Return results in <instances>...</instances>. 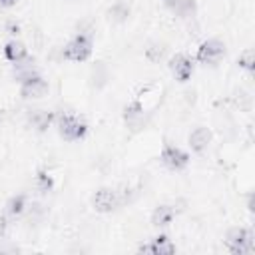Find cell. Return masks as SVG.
Wrapping results in <instances>:
<instances>
[{
  "mask_svg": "<svg viewBox=\"0 0 255 255\" xmlns=\"http://www.w3.org/2000/svg\"><path fill=\"white\" fill-rule=\"evenodd\" d=\"M92 48H94V42H92V36L86 34V32H80L76 34L64 48V58L68 62H86L90 56H92Z\"/></svg>",
  "mask_w": 255,
  "mask_h": 255,
  "instance_id": "obj_1",
  "label": "cell"
},
{
  "mask_svg": "<svg viewBox=\"0 0 255 255\" xmlns=\"http://www.w3.org/2000/svg\"><path fill=\"white\" fill-rule=\"evenodd\" d=\"M56 122H58V131H60V135H62L64 139H68V141L82 139V137L88 133V124H86L82 118L74 116V114H60V116L56 118Z\"/></svg>",
  "mask_w": 255,
  "mask_h": 255,
  "instance_id": "obj_2",
  "label": "cell"
},
{
  "mask_svg": "<svg viewBox=\"0 0 255 255\" xmlns=\"http://www.w3.org/2000/svg\"><path fill=\"white\" fill-rule=\"evenodd\" d=\"M225 245L233 255L253 253V233L247 227H231L225 235Z\"/></svg>",
  "mask_w": 255,
  "mask_h": 255,
  "instance_id": "obj_3",
  "label": "cell"
},
{
  "mask_svg": "<svg viewBox=\"0 0 255 255\" xmlns=\"http://www.w3.org/2000/svg\"><path fill=\"white\" fill-rule=\"evenodd\" d=\"M223 54H225V46H223V42H221V40H217V38H211V40H205V42L197 48L195 58H197V62H199V64L215 66V64H219V62H221Z\"/></svg>",
  "mask_w": 255,
  "mask_h": 255,
  "instance_id": "obj_4",
  "label": "cell"
},
{
  "mask_svg": "<svg viewBox=\"0 0 255 255\" xmlns=\"http://www.w3.org/2000/svg\"><path fill=\"white\" fill-rule=\"evenodd\" d=\"M159 159H161V163H163L167 169H171V171H179V169H183V167L189 163V155H187L181 147H177V145H173V143H165V145H163Z\"/></svg>",
  "mask_w": 255,
  "mask_h": 255,
  "instance_id": "obj_5",
  "label": "cell"
},
{
  "mask_svg": "<svg viewBox=\"0 0 255 255\" xmlns=\"http://www.w3.org/2000/svg\"><path fill=\"white\" fill-rule=\"evenodd\" d=\"M46 92H48V82L38 72L20 82V96L26 100L42 98V96H46Z\"/></svg>",
  "mask_w": 255,
  "mask_h": 255,
  "instance_id": "obj_6",
  "label": "cell"
},
{
  "mask_svg": "<svg viewBox=\"0 0 255 255\" xmlns=\"http://www.w3.org/2000/svg\"><path fill=\"white\" fill-rule=\"evenodd\" d=\"M118 203H120L118 191H114V189H110V187L98 189V191L94 193V197H92V205H94V209L100 211V213H108V211L116 209Z\"/></svg>",
  "mask_w": 255,
  "mask_h": 255,
  "instance_id": "obj_7",
  "label": "cell"
},
{
  "mask_svg": "<svg viewBox=\"0 0 255 255\" xmlns=\"http://www.w3.org/2000/svg\"><path fill=\"white\" fill-rule=\"evenodd\" d=\"M124 122L128 124V128L131 131H137L139 128H143V124H145V112H143V104L139 100H133V102H129L124 108Z\"/></svg>",
  "mask_w": 255,
  "mask_h": 255,
  "instance_id": "obj_8",
  "label": "cell"
},
{
  "mask_svg": "<svg viewBox=\"0 0 255 255\" xmlns=\"http://www.w3.org/2000/svg\"><path fill=\"white\" fill-rule=\"evenodd\" d=\"M137 251H139V253H151V255H171V253H175V245L171 243V239H169L167 235L159 233V235H155L149 243L139 245Z\"/></svg>",
  "mask_w": 255,
  "mask_h": 255,
  "instance_id": "obj_9",
  "label": "cell"
},
{
  "mask_svg": "<svg viewBox=\"0 0 255 255\" xmlns=\"http://www.w3.org/2000/svg\"><path fill=\"white\" fill-rule=\"evenodd\" d=\"M169 70L179 82H187L193 74V60L185 54H175L169 58Z\"/></svg>",
  "mask_w": 255,
  "mask_h": 255,
  "instance_id": "obj_10",
  "label": "cell"
},
{
  "mask_svg": "<svg viewBox=\"0 0 255 255\" xmlns=\"http://www.w3.org/2000/svg\"><path fill=\"white\" fill-rule=\"evenodd\" d=\"M211 131L207 129V128H203V126H199V128H195L191 133H189V147L195 151V153H203V151H207V147H209V143H211Z\"/></svg>",
  "mask_w": 255,
  "mask_h": 255,
  "instance_id": "obj_11",
  "label": "cell"
},
{
  "mask_svg": "<svg viewBox=\"0 0 255 255\" xmlns=\"http://www.w3.org/2000/svg\"><path fill=\"white\" fill-rule=\"evenodd\" d=\"M28 122L36 131H46L56 122V116L48 110H34L28 114Z\"/></svg>",
  "mask_w": 255,
  "mask_h": 255,
  "instance_id": "obj_12",
  "label": "cell"
},
{
  "mask_svg": "<svg viewBox=\"0 0 255 255\" xmlns=\"http://www.w3.org/2000/svg\"><path fill=\"white\" fill-rule=\"evenodd\" d=\"M26 207H28L26 195H22V193L12 195V197H8V201H6V205H4V215H6L8 219H18V217L26 211Z\"/></svg>",
  "mask_w": 255,
  "mask_h": 255,
  "instance_id": "obj_13",
  "label": "cell"
},
{
  "mask_svg": "<svg viewBox=\"0 0 255 255\" xmlns=\"http://www.w3.org/2000/svg\"><path fill=\"white\" fill-rule=\"evenodd\" d=\"M173 217H175V209H173V205H157L155 209H153V213H151V225L153 227H167L171 221H173Z\"/></svg>",
  "mask_w": 255,
  "mask_h": 255,
  "instance_id": "obj_14",
  "label": "cell"
},
{
  "mask_svg": "<svg viewBox=\"0 0 255 255\" xmlns=\"http://www.w3.org/2000/svg\"><path fill=\"white\" fill-rule=\"evenodd\" d=\"M4 56H6L8 62L18 64V62H24L28 58V50H26V46L20 40H10L4 46Z\"/></svg>",
  "mask_w": 255,
  "mask_h": 255,
  "instance_id": "obj_15",
  "label": "cell"
},
{
  "mask_svg": "<svg viewBox=\"0 0 255 255\" xmlns=\"http://www.w3.org/2000/svg\"><path fill=\"white\" fill-rule=\"evenodd\" d=\"M163 4L179 16H193L195 14V0H163Z\"/></svg>",
  "mask_w": 255,
  "mask_h": 255,
  "instance_id": "obj_16",
  "label": "cell"
},
{
  "mask_svg": "<svg viewBox=\"0 0 255 255\" xmlns=\"http://www.w3.org/2000/svg\"><path fill=\"white\" fill-rule=\"evenodd\" d=\"M34 187L40 195H48L52 189H54V177L48 173V171H38L36 177H34Z\"/></svg>",
  "mask_w": 255,
  "mask_h": 255,
  "instance_id": "obj_17",
  "label": "cell"
},
{
  "mask_svg": "<svg viewBox=\"0 0 255 255\" xmlns=\"http://www.w3.org/2000/svg\"><path fill=\"white\" fill-rule=\"evenodd\" d=\"M110 18L112 20H116V22H124L126 18H128V14H129V8L124 4V2H118V4H114L112 8H110Z\"/></svg>",
  "mask_w": 255,
  "mask_h": 255,
  "instance_id": "obj_18",
  "label": "cell"
},
{
  "mask_svg": "<svg viewBox=\"0 0 255 255\" xmlns=\"http://www.w3.org/2000/svg\"><path fill=\"white\" fill-rule=\"evenodd\" d=\"M237 64H239V68L251 72V70H253V64H255V54H253V50H251V48L243 50V52L239 54V58H237Z\"/></svg>",
  "mask_w": 255,
  "mask_h": 255,
  "instance_id": "obj_19",
  "label": "cell"
},
{
  "mask_svg": "<svg viewBox=\"0 0 255 255\" xmlns=\"http://www.w3.org/2000/svg\"><path fill=\"white\" fill-rule=\"evenodd\" d=\"M26 211L30 213V219H40V217L46 213V211H44V205H40V203H36V201L30 203V205L26 207Z\"/></svg>",
  "mask_w": 255,
  "mask_h": 255,
  "instance_id": "obj_20",
  "label": "cell"
},
{
  "mask_svg": "<svg viewBox=\"0 0 255 255\" xmlns=\"http://www.w3.org/2000/svg\"><path fill=\"white\" fill-rule=\"evenodd\" d=\"M6 229H8V217L4 213H0V239L6 235Z\"/></svg>",
  "mask_w": 255,
  "mask_h": 255,
  "instance_id": "obj_21",
  "label": "cell"
},
{
  "mask_svg": "<svg viewBox=\"0 0 255 255\" xmlns=\"http://www.w3.org/2000/svg\"><path fill=\"white\" fill-rule=\"evenodd\" d=\"M14 2H16V0H0V4H2V6H12Z\"/></svg>",
  "mask_w": 255,
  "mask_h": 255,
  "instance_id": "obj_22",
  "label": "cell"
},
{
  "mask_svg": "<svg viewBox=\"0 0 255 255\" xmlns=\"http://www.w3.org/2000/svg\"><path fill=\"white\" fill-rule=\"evenodd\" d=\"M0 124H2V114H0Z\"/></svg>",
  "mask_w": 255,
  "mask_h": 255,
  "instance_id": "obj_23",
  "label": "cell"
}]
</instances>
